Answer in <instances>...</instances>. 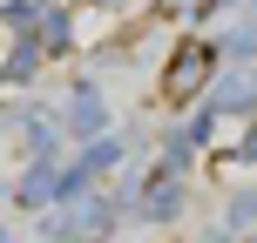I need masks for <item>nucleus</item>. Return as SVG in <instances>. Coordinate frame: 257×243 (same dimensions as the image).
Returning <instances> with one entry per match:
<instances>
[{
    "label": "nucleus",
    "mask_w": 257,
    "mask_h": 243,
    "mask_svg": "<svg viewBox=\"0 0 257 243\" xmlns=\"http://www.w3.org/2000/svg\"><path fill=\"white\" fill-rule=\"evenodd\" d=\"M75 128H81V135L102 128V102H95V95H75Z\"/></svg>",
    "instance_id": "nucleus-2"
},
{
    "label": "nucleus",
    "mask_w": 257,
    "mask_h": 243,
    "mask_svg": "<svg viewBox=\"0 0 257 243\" xmlns=\"http://www.w3.org/2000/svg\"><path fill=\"white\" fill-rule=\"evenodd\" d=\"M203 75H210V54H203V48H183L176 61H169V81H163V88L183 102V95H196V88H203Z\"/></svg>",
    "instance_id": "nucleus-1"
}]
</instances>
